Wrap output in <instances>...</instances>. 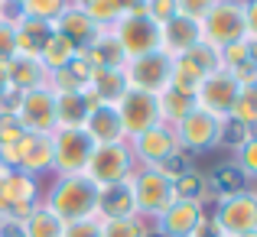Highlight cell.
Segmentation results:
<instances>
[{
    "label": "cell",
    "mask_w": 257,
    "mask_h": 237,
    "mask_svg": "<svg viewBox=\"0 0 257 237\" xmlns=\"http://www.w3.org/2000/svg\"><path fill=\"white\" fill-rule=\"evenodd\" d=\"M88 91L98 98V104H117L127 91L124 69H94L91 81H88Z\"/></svg>",
    "instance_id": "603a6c76"
},
{
    "label": "cell",
    "mask_w": 257,
    "mask_h": 237,
    "mask_svg": "<svg viewBox=\"0 0 257 237\" xmlns=\"http://www.w3.org/2000/svg\"><path fill=\"white\" fill-rule=\"evenodd\" d=\"M117 218H137L131 179L117 182V185H104L98 192V221H117Z\"/></svg>",
    "instance_id": "d6986e66"
},
{
    "label": "cell",
    "mask_w": 257,
    "mask_h": 237,
    "mask_svg": "<svg viewBox=\"0 0 257 237\" xmlns=\"http://www.w3.org/2000/svg\"><path fill=\"white\" fill-rule=\"evenodd\" d=\"M173 133H176L179 150H212L221 137V117L202 111V107H192V111L173 127Z\"/></svg>",
    "instance_id": "4fadbf2b"
},
{
    "label": "cell",
    "mask_w": 257,
    "mask_h": 237,
    "mask_svg": "<svg viewBox=\"0 0 257 237\" xmlns=\"http://www.w3.org/2000/svg\"><path fill=\"white\" fill-rule=\"evenodd\" d=\"M124 78L127 88L134 91H147V94H163L173 85V59L166 52H147L140 59H127L124 65Z\"/></svg>",
    "instance_id": "8992f818"
},
{
    "label": "cell",
    "mask_w": 257,
    "mask_h": 237,
    "mask_svg": "<svg viewBox=\"0 0 257 237\" xmlns=\"http://www.w3.org/2000/svg\"><path fill=\"white\" fill-rule=\"evenodd\" d=\"M49 143H52V169L59 175H82L88 156L94 153L91 137L82 127H56L49 133Z\"/></svg>",
    "instance_id": "277c9868"
},
{
    "label": "cell",
    "mask_w": 257,
    "mask_h": 237,
    "mask_svg": "<svg viewBox=\"0 0 257 237\" xmlns=\"http://www.w3.org/2000/svg\"><path fill=\"white\" fill-rule=\"evenodd\" d=\"M144 13L153 20V23L163 26L166 20H173L179 10H176V0H147V10H144Z\"/></svg>",
    "instance_id": "ab89813d"
},
{
    "label": "cell",
    "mask_w": 257,
    "mask_h": 237,
    "mask_svg": "<svg viewBox=\"0 0 257 237\" xmlns=\"http://www.w3.org/2000/svg\"><path fill=\"white\" fill-rule=\"evenodd\" d=\"M202 43L215 46V49H225L231 43H241L247 39L244 33V10H241V0H218L212 10L202 20Z\"/></svg>",
    "instance_id": "3957f363"
},
{
    "label": "cell",
    "mask_w": 257,
    "mask_h": 237,
    "mask_svg": "<svg viewBox=\"0 0 257 237\" xmlns=\"http://www.w3.org/2000/svg\"><path fill=\"white\" fill-rule=\"evenodd\" d=\"M241 10H244V33H247V39H257V0H241Z\"/></svg>",
    "instance_id": "ee69618b"
},
{
    "label": "cell",
    "mask_w": 257,
    "mask_h": 237,
    "mask_svg": "<svg viewBox=\"0 0 257 237\" xmlns=\"http://www.w3.org/2000/svg\"><path fill=\"white\" fill-rule=\"evenodd\" d=\"M4 10H7V0H0V17H4Z\"/></svg>",
    "instance_id": "681fc988"
},
{
    "label": "cell",
    "mask_w": 257,
    "mask_h": 237,
    "mask_svg": "<svg viewBox=\"0 0 257 237\" xmlns=\"http://www.w3.org/2000/svg\"><path fill=\"white\" fill-rule=\"evenodd\" d=\"M244 237H257V231H254V234H244Z\"/></svg>",
    "instance_id": "816d5d0a"
},
{
    "label": "cell",
    "mask_w": 257,
    "mask_h": 237,
    "mask_svg": "<svg viewBox=\"0 0 257 237\" xmlns=\"http://www.w3.org/2000/svg\"><path fill=\"white\" fill-rule=\"evenodd\" d=\"M7 4H17V0H7Z\"/></svg>",
    "instance_id": "f5cc1de1"
},
{
    "label": "cell",
    "mask_w": 257,
    "mask_h": 237,
    "mask_svg": "<svg viewBox=\"0 0 257 237\" xmlns=\"http://www.w3.org/2000/svg\"><path fill=\"white\" fill-rule=\"evenodd\" d=\"M212 221L218 227L221 237H244L257 231V205L251 198V192L244 195H231V198H218L215 201Z\"/></svg>",
    "instance_id": "9c48e42d"
},
{
    "label": "cell",
    "mask_w": 257,
    "mask_h": 237,
    "mask_svg": "<svg viewBox=\"0 0 257 237\" xmlns=\"http://www.w3.org/2000/svg\"><path fill=\"white\" fill-rule=\"evenodd\" d=\"M23 124H20V117L13 111H0V150L4 146H13L20 143V137H23Z\"/></svg>",
    "instance_id": "8d00e7d4"
},
{
    "label": "cell",
    "mask_w": 257,
    "mask_h": 237,
    "mask_svg": "<svg viewBox=\"0 0 257 237\" xmlns=\"http://www.w3.org/2000/svg\"><path fill=\"white\" fill-rule=\"evenodd\" d=\"M13 26H17V56L39 59L43 46L49 43L52 36H56L52 23H46V20H30V17H20V20H13Z\"/></svg>",
    "instance_id": "7402d4cb"
},
{
    "label": "cell",
    "mask_w": 257,
    "mask_h": 237,
    "mask_svg": "<svg viewBox=\"0 0 257 237\" xmlns=\"http://www.w3.org/2000/svg\"><path fill=\"white\" fill-rule=\"evenodd\" d=\"M157 101H160V117H163V124H173V127L195 107V94L179 91V88H173V85L166 88Z\"/></svg>",
    "instance_id": "4316f807"
},
{
    "label": "cell",
    "mask_w": 257,
    "mask_h": 237,
    "mask_svg": "<svg viewBox=\"0 0 257 237\" xmlns=\"http://www.w3.org/2000/svg\"><path fill=\"white\" fill-rule=\"evenodd\" d=\"M238 91H241V81L228 69H218L208 78H202V85L195 88V107H202V111H208V114L225 120V117H231Z\"/></svg>",
    "instance_id": "30bf717a"
},
{
    "label": "cell",
    "mask_w": 257,
    "mask_h": 237,
    "mask_svg": "<svg viewBox=\"0 0 257 237\" xmlns=\"http://www.w3.org/2000/svg\"><path fill=\"white\" fill-rule=\"evenodd\" d=\"M114 36H117L127 59H140L147 52L160 49V23H153L147 13H127V17H120V23L114 26Z\"/></svg>",
    "instance_id": "7c38bea8"
},
{
    "label": "cell",
    "mask_w": 257,
    "mask_h": 237,
    "mask_svg": "<svg viewBox=\"0 0 257 237\" xmlns=\"http://www.w3.org/2000/svg\"><path fill=\"white\" fill-rule=\"evenodd\" d=\"M101 237H147L144 218H117V221H98Z\"/></svg>",
    "instance_id": "e575fe53"
},
{
    "label": "cell",
    "mask_w": 257,
    "mask_h": 237,
    "mask_svg": "<svg viewBox=\"0 0 257 237\" xmlns=\"http://www.w3.org/2000/svg\"><path fill=\"white\" fill-rule=\"evenodd\" d=\"M202 211H205V208H199V201L176 198L173 205L157 218V224H160L157 234H163V237H192L195 224H199V218H202Z\"/></svg>",
    "instance_id": "ac0fdd59"
},
{
    "label": "cell",
    "mask_w": 257,
    "mask_h": 237,
    "mask_svg": "<svg viewBox=\"0 0 257 237\" xmlns=\"http://www.w3.org/2000/svg\"><path fill=\"white\" fill-rule=\"evenodd\" d=\"M241 166V172L247 175V179H257V130L247 137V143L238 150V159H234Z\"/></svg>",
    "instance_id": "f35d334b"
},
{
    "label": "cell",
    "mask_w": 257,
    "mask_h": 237,
    "mask_svg": "<svg viewBox=\"0 0 257 237\" xmlns=\"http://www.w3.org/2000/svg\"><path fill=\"white\" fill-rule=\"evenodd\" d=\"M7 69V81H10L13 91H33V88H46L49 85V72L39 59H30V56H17L13 62L4 65Z\"/></svg>",
    "instance_id": "44dd1931"
},
{
    "label": "cell",
    "mask_w": 257,
    "mask_h": 237,
    "mask_svg": "<svg viewBox=\"0 0 257 237\" xmlns=\"http://www.w3.org/2000/svg\"><path fill=\"white\" fill-rule=\"evenodd\" d=\"M17 59V26L0 17V65Z\"/></svg>",
    "instance_id": "74e56055"
},
{
    "label": "cell",
    "mask_w": 257,
    "mask_h": 237,
    "mask_svg": "<svg viewBox=\"0 0 257 237\" xmlns=\"http://www.w3.org/2000/svg\"><path fill=\"white\" fill-rule=\"evenodd\" d=\"M23 227H26V237H62V227L65 224L46 205H36L30 214H26Z\"/></svg>",
    "instance_id": "f1b7e54d"
},
{
    "label": "cell",
    "mask_w": 257,
    "mask_h": 237,
    "mask_svg": "<svg viewBox=\"0 0 257 237\" xmlns=\"http://www.w3.org/2000/svg\"><path fill=\"white\" fill-rule=\"evenodd\" d=\"M117 7L124 10V17H127V13H144L147 10V0H117Z\"/></svg>",
    "instance_id": "bcb514c9"
},
{
    "label": "cell",
    "mask_w": 257,
    "mask_h": 237,
    "mask_svg": "<svg viewBox=\"0 0 257 237\" xmlns=\"http://www.w3.org/2000/svg\"><path fill=\"white\" fill-rule=\"evenodd\" d=\"M218 4V0H176V10L182 13V17H189V20H205V13L212 10V7Z\"/></svg>",
    "instance_id": "60d3db41"
},
{
    "label": "cell",
    "mask_w": 257,
    "mask_h": 237,
    "mask_svg": "<svg viewBox=\"0 0 257 237\" xmlns=\"http://www.w3.org/2000/svg\"><path fill=\"white\" fill-rule=\"evenodd\" d=\"M231 117L241 120L244 127H251V130H257V78L247 81V85H241L238 101H234V107H231Z\"/></svg>",
    "instance_id": "4dcf8cb0"
},
{
    "label": "cell",
    "mask_w": 257,
    "mask_h": 237,
    "mask_svg": "<svg viewBox=\"0 0 257 237\" xmlns=\"http://www.w3.org/2000/svg\"><path fill=\"white\" fill-rule=\"evenodd\" d=\"M251 198H254V205H257V185L251 188Z\"/></svg>",
    "instance_id": "c3c4849f"
},
{
    "label": "cell",
    "mask_w": 257,
    "mask_h": 237,
    "mask_svg": "<svg viewBox=\"0 0 257 237\" xmlns=\"http://www.w3.org/2000/svg\"><path fill=\"white\" fill-rule=\"evenodd\" d=\"M78 56H82L91 69H124L127 65V56H124V49H120L114 30H101L98 36L91 39V46L82 49Z\"/></svg>",
    "instance_id": "ffe728a7"
},
{
    "label": "cell",
    "mask_w": 257,
    "mask_h": 237,
    "mask_svg": "<svg viewBox=\"0 0 257 237\" xmlns=\"http://www.w3.org/2000/svg\"><path fill=\"white\" fill-rule=\"evenodd\" d=\"M91 72H94L91 65H88L82 56H75L65 69H59V72L49 75V88L56 94H62V91H85L88 81H91Z\"/></svg>",
    "instance_id": "d4e9b609"
},
{
    "label": "cell",
    "mask_w": 257,
    "mask_h": 237,
    "mask_svg": "<svg viewBox=\"0 0 257 237\" xmlns=\"http://www.w3.org/2000/svg\"><path fill=\"white\" fill-rule=\"evenodd\" d=\"M69 7V0H17V10L30 20H46L56 23V17Z\"/></svg>",
    "instance_id": "d6a6232c"
},
{
    "label": "cell",
    "mask_w": 257,
    "mask_h": 237,
    "mask_svg": "<svg viewBox=\"0 0 257 237\" xmlns=\"http://www.w3.org/2000/svg\"><path fill=\"white\" fill-rule=\"evenodd\" d=\"M131 192H134V205H137V218H160L176 201L173 182L166 175H160L157 169H134Z\"/></svg>",
    "instance_id": "5b68a950"
},
{
    "label": "cell",
    "mask_w": 257,
    "mask_h": 237,
    "mask_svg": "<svg viewBox=\"0 0 257 237\" xmlns=\"http://www.w3.org/2000/svg\"><path fill=\"white\" fill-rule=\"evenodd\" d=\"M82 130L91 137L94 146H111V143H127L124 127H120V117L114 111V104H101L94 111H88Z\"/></svg>",
    "instance_id": "e0dca14e"
},
{
    "label": "cell",
    "mask_w": 257,
    "mask_h": 237,
    "mask_svg": "<svg viewBox=\"0 0 257 237\" xmlns=\"http://www.w3.org/2000/svg\"><path fill=\"white\" fill-rule=\"evenodd\" d=\"M179 59H182V62H186L192 72H199L202 78H208L212 72L225 69V62H221V52L215 49V46H208V43H199L195 49H189L186 56H179Z\"/></svg>",
    "instance_id": "f546056e"
},
{
    "label": "cell",
    "mask_w": 257,
    "mask_h": 237,
    "mask_svg": "<svg viewBox=\"0 0 257 237\" xmlns=\"http://www.w3.org/2000/svg\"><path fill=\"white\" fill-rule=\"evenodd\" d=\"M114 111H117V117H120V127H124V137L127 140H134V137H140V133H147L150 127L163 124L157 94L134 91V88H127V91H124V98L114 104Z\"/></svg>",
    "instance_id": "52a82bcc"
},
{
    "label": "cell",
    "mask_w": 257,
    "mask_h": 237,
    "mask_svg": "<svg viewBox=\"0 0 257 237\" xmlns=\"http://www.w3.org/2000/svg\"><path fill=\"white\" fill-rule=\"evenodd\" d=\"M52 30H56V36H62V39H65V43H69L75 52L88 49V46H91V39L101 33L98 26H94L91 20H88V13L75 4V0H69V7H65V10L56 17Z\"/></svg>",
    "instance_id": "2e32d148"
},
{
    "label": "cell",
    "mask_w": 257,
    "mask_h": 237,
    "mask_svg": "<svg viewBox=\"0 0 257 237\" xmlns=\"http://www.w3.org/2000/svg\"><path fill=\"white\" fill-rule=\"evenodd\" d=\"M0 159H4L7 169H20L26 175H39L46 169H52V143L43 133H23L20 143L0 150Z\"/></svg>",
    "instance_id": "ba28073f"
},
{
    "label": "cell",
    "mask_w": 257,
    "mask_h": 237,
    "mask_svg": "<svg viewBox=\"0 0 257 237\" xmlns=\"http://www.w3.org/2000/svg\"><path fill=\"white\" fill-rule=\"evenodd\" d=\"M251 127H244L241 120H234V117H225L221 120V137H218V143H225V146H231V150H241V146L247 143V137H251Z\"/></svg>",
    "instance_id": "d590c367"
},
{
    "label": "cell",
    "mask_w": 257,
    "mask_h": 237,
    "mask_svg": "<svg viewBox=\"0 0 257 237\" xmlns=\"http://www.w3.org/2000/svg\"><path fill=\"white\" fill-rule=\"evenodd\" d=\"M199 43H202L199 20H189V17H182V13H176L173 20H166V23L160 26V52H166L170 59L186 56V52L195 49Z\"/></svg>",
    "instance_id": "9a60e30c"
},
{
    "label": "cell",
    "mask_w": 257,
    "mask_h": 237,
    "mask_svg": "<svg viewBox=\"0 0 257 237\" xmlns=\"http://www.w3.org/2000/svg\"><path fill=\"white\" fill-rule=\"evenodd\" d=\"M7 94H10V81H7V69L0 65V101H4Z\"/></svg>",
    "instance_id": "7dc6e473"
},
{
    "label": "cell",
    "mask_w": 257,
    "mask_h": 237,
    "mask_svg": "<svg viewBox=\"0 0 257 237\" xmlns=\"http://www.w3.org/2000/svg\"><path fill=\"white\" fill-rule=\"evenodd\" d=\"M17 117L23 124L26 133H43L49 137L56 130V91L49 85L46 88H33L23 91L17 101Z\"/></svg>",
    "instance_id": "8fae6325"
},
{
    "label": "cell",
    "mask_w": 257,
    "mask_h": 237,
    "mask_svg": "<svg viewBox=\"0 0 257 237\" xmlns=\"http://www.w3.org/2000/svg\"><path fill=\"white\" fill-rule=\"evenodd\" d=\"M221 62H225V69H238V65L251 62V56H247V39L225 46V49H221Z\"/></svg>",
    "instance_id": "b9f144b4"
},
{
    "label": "cell",
    "mask_w": 257,
    "mask_h": 237,
    "mask_svg": "<svg viewBox=\"0 0 257 237\" xmlns=\"http://www.w3.org/2000/svg\"><path fill=\"white\" fill-rule=\"evenodd\" d=\"M98 192L101 188L94 182H88L85 175H59L49 198H46V208L62 224L98 218Z\"/></svg>",
    "instance_id": "6da1fadb"
},
{
    "label": "cell",
    "mask_w": 257,
    "mask_h": 237,
    "mask_svg": "<svg viewBox=\"0 0 257 237\" xmlns=\"http://www.w3.org/2000/svg\"><path fill=\"white\" fill-rule=\"evenodd\" d=\"M0 166H4V159H0Z\"/></svg>",
    "instance_id": "db71d44e"
},
{
    "label": "cell",
    "mask_w": 257,
    "mask_h": 237,
    "mask_svg": "<svg viewBox=\"0 0 257 237\" xmlns=\"http://www.w3.org/2000/svg\"><path fill=\"white\" fill-rule=\"evenodd\" d=\"M147 237H163V234H147Z\"/></svg>",
    "instance_id": "f907efd6"
},
{
    "label": "cell",
    "mask_w": 257,
    "mask_h": 237,
    "mask_svg": "<svg viewBox=\"0 0 257 237\" xmlns=\"http://www.w3.org/2000/svg\"><path fill=\"white\" fill-rule=\"evenodd\" d=\"M62 237H101V231H98V218L72 221V224L62 227Z\"/></svg>",
    "instance_id": "7bdbcfd3"
},
{
    "label": "cell",
    "mask_w": 257,
    "mask_h": 237,
    "mask_svg": "<svg viewBox=\"0 0 257 237\" xmlns=\"http://www.w3.org/2000/svg\"><path fill=\"white\" fill-rule=\"evenodd\" d=\"M127 143H131L134 159L144 162V169H157L160 162H166L170 156L179 153V143H176V133H173L170 124H157V127H150L147 133L127 140Z\"/></svg>",
    "instance_id": "5bb4252c"
},
{
    "label": "cell",
    "mask_w": 257,
    "mask_h": 237,
    "mask_svg": "<svg viewBox=\"0 0 257 237\" xmlns=\"http://www.w3.org/2000/svg\"><path fill=\"white\" fill-rule=\"evenodd\" d=\"M202 188H205V175L195 172V169H182L173 179V195L182 198V201H199Z\"/></svg>",
    "instance_id": "836d02e7"
},
{
    "label": "cell",
    "mask_w": 257,
    "mask_h": 237,
    "mask_svg": "<svg viewBox=\"0 0 257 237\" xmlns=\"http://www.w3.org/2000/svg\"><path fill=\"white\" fill-rule=\"evenodd\" d=\"M0 237H26V227L20 218H0Z\"/></svg>",
    "instance_id": "f6af8a7d"
},
{
    "label": "cell",
    "mask_w": 257,
    "mask_h": 237,
    "mask_svg": "<svg viewBox=\"0 0 257 237\" xmlns=\"http://www.w3.org/2000/svg\"><path fill=\"white\" fill-rule=\"evenodd\" d=\"M75 4L88 13V20H91L98 30H114V26L120 23V17H124L117 0H75Z\"/></svg>",
    "instance_id": "83f0119b"
},
{
    "label": "cell",
    "mask_w": 257,
    "mask_h": 237,
    "mask_svg": "<svg viewBox=\"0 0 257 237\" xmlns=\"http://www.w3.org/2000/svg\"><path fill=\"white\" fill-rule=\"evenodd\" d=\"M75 56H78V52L72 49V46L65 43L62 36H52L49 43L43 46V52H39V62H43V65H46V72H49V75H52V72L65 69V65H69V62H72V59H75Z\"/></svg>",
    "instance_id": "1f68e13d"
},
{
    "label": "cell",
    "mask_w": 257,
    "mask_h": 237,
    "mask_svg": "<svg viewBox=\"0 0 257 237\" xmlns=\"http://www.w3.org/2000/svg\"><path fill=\"white\" fill-rule=\"evenodd\" d=\"M208 182H212L218 198H231V195L251 192V179L241 172L238 162H221V166H215V172L208 175Z\"/></svg>",
    "instance_id": "cb8c5ba5"
},
{
    "label": "cell",
    "mask_w": 257,
    "mask_h": 237,
    "mask_svg": "<svg viewBox=\"0 0 257 237\" xmlns=\"http://www.w3.org/2000/svg\"><path fill=\"white\" fill-rule=\"evenodd\" d=\"M88 101L82 91H62L56 94V127H82L88 117Z\"/></svg>",
    "instance_id": "484cf974"
},
{
    "label": "cell",
    "mask_w": 257,
    "mask_h": 237,
    "mask_svg": "<svg viewBox=\"0 0 257 237\" xmlns=\"http://www.w3.org/2000/svg\"><path fill=\"white\" fill-rule=\"evenodd\" d=\"M134 153L131 143H111V146H94V153L85 162V179L94 182L98 188L104 185H117V182H127L134 175Z\"/></svg>",
    "instance_id": "7a4b0ae2"
}]
</instances>
